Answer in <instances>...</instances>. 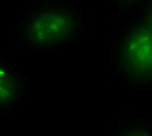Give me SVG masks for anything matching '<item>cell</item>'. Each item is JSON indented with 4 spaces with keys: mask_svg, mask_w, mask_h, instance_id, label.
Segmentation results:
<instances>
[{
    "mask_svg": "<svg viewBox=\"0 0 152 136\" xmlns=\"http://www.w3.org/2000/svg\"><path fill=\"white\" fill-rule=\"evenodd\" d=\"M109 2L113 4V8H115V12L119 14V16L129 18V16L139 14L150 0H109Z\"/></svg>",
    "mask_w": 152,
    "mask_h": 136,
    "instance_id": "obj_5",
    "label": "cell"
},
{
    "mask_svg": "<svg viewBox=\"0 0 152 136\" xmlns=\"http://www.w3.org/2000/svg\"><path fill=\"white\" fill-rule=\"evenodd\" d=\"M134 16H139V18L142 20V22H146L148 25H152V0L148 2L146 6H144L142 10H140L139 14H134Z\"/></svg>",
    "mask_w": 152,
    "mask_h": 136,
    "instance_id": "obj_6",
    "label": "cell"
},
{
    "mask_svg": "<svg viewBox=\"0 0 152 136\" xmlns=\"http://www.w3.org/2000/svg\"><path fill=\"white\" fill-rule=\"evenodd\" d=\"M109 136H152V117L142 113H121L113 119Z\"/></svg>",
    "mask_w": 152,
    "mask_h": 136,
    "instance_id": "obj_4",
    "label": "cell"
},
{
    "mask_svg": "<svg viewBox=\"0 0 152 136\" xmlns=\"http://www.w3.org/2000/svg\"><path fill=\"white\" fill-rule=\"evenodd\" d=\"M109 66L129 88L152 93V25L129 16L109 45Z\"/></svg>",
    "mask_w": 152,
    "mask_h": 136,
    "instance_id": "obj_2",
    "label": "cell"
},
{
    "mask_svg": "<svg viewBox=\"0 0 152 136\" xmlns=\"http://www.w3.org/2000/svg\"><path fill=\"white\" fill-rule=\"evenodd\" d=\"M88 33V20L76 0H33L20 14L12 45L22 51L49 53L76 45Z\"/></svg>",
    "mask_w": 152,
    "mask_h": 136,
    "instance_id": "obj_1",
    "label": "cell"
},
{
    "mask_svg": "<svg viewBox=\"0 0 152 136\" xmlns=\"http://www.w3.org/2000/svg\"><path fill=\"white\" fill-rule=\"evenodd\" d=\"M31 88V80L10 64L4 57H0V109L2 115H10L26 99Z\"/></svg>",
    "mask_w": 152,
    "mask_h": 136,
    "instance_id": "obj_3",
    "label": "cell"
}]
</instances>
